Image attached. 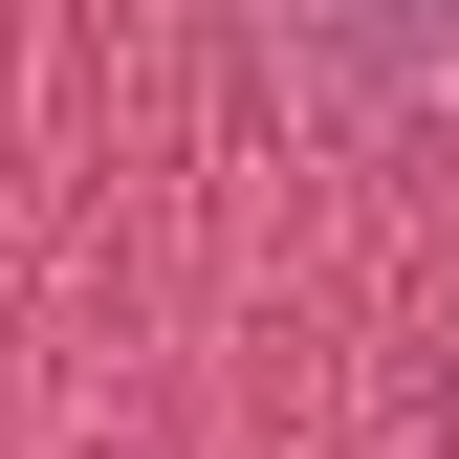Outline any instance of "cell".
Masks as SVG:
<instances>
[{
  "mask_svg": "<svg viewBox=\"0 0 459 459\" xmlns=\"http://www.w3.org/2000/svg\"><path fill=\"white\" fill-rule=\"evenodd\" d=\"M263 44H284V88L351 109V132H394V109L459 88V0H263Z\"/></svg>",
  "mask_w": 459,
  "mask_h": 459,
  "instance_id": "6da1fadb",
  "label": "cell"
}]
</instances>
